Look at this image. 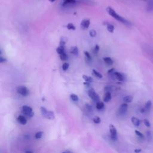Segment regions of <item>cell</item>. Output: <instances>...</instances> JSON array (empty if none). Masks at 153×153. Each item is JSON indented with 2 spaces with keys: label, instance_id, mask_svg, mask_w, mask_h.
Wrapping results in <instances>:
<instances>
[{
  "label": "cell",
  "instance_id": "cell-10",
  "mask_svg": "<svg viewBox=\"0 0 153 153\" xmlns=\"http://www.w3.org/2000/svg\"><path fill=\"white\" fill-rule=\"evenodd\" d=\"M113 75H114L115 78L116 79H118V81H123L124 80V75H123L121 73H120V72H115L113 74Z\"/></svg>",
  "mask_w": 153,
  "mask_h": 153
},
{
  "label": "cell",
  "instance_id": "cell-15",
  "mask_svg": "<svg viewBox=\"0 0 153 153\" xmlns=\"http://www.w3.org/2000/svg\"><path fill=\"white\" fill-rule=\"evenodd\" d=\"M131 123H133V124L134 126H139L140 125V120L137 118H136L135 117H131Z\"/></svg>",
  "mask_w": 153,
  "mask_h": 153
},
{
  "label": "cell",
  "instance_id": "cell-7",
  "mask_svg": "<svg viewBox=\"0 0 153 153\" xmlns=\"http://www.w3.org/2000/svg\"><path fill=\"white\" fill-rule=\"evenodd\" d=\"M152 106V102L151 100H148L145 105L144 107L141 109V112H148L150 111Z\"/></svg>",
  "mask_w": 153,
  "mask_h": 153
},
{
  "label": "cell",
  "instance_id": "cell-12",
  "mask_svg": "<svg viewBox=\"0 0 153 153\" xmlns=\"http://www.w3.org/2000/svg\"><path fill=\"white\" fill-rule=\"evenodd\" d=\"M17 121L22 125H25L27 123V120L26 118L23 115H19L17 117Z\"/></svg>",
  "mask_w": 153,
  "mask_h": 153
},
{
  "label": "cell",
  "instance_id": "cell-28",
  "mask_svg": "<svg viewBox=\"0 0 153 153\" xmlns=\"http://www.w3.org/2000/svg\"><path fill=\"white\" fill-rule=\"evenodd\" d=\"M93 121L96 124H99L100 123V121H101V120H100V117H99L97 116H96V117H94L93 118Z\"/></svg>",
  "mask_w": 153,
  "mask_h": 153
},
{
  "label": "cell",
  "instance_id": "cell-29",
  "mask_svg": "<svg viewBox=\"0 0 153 153\" xmlns=\"http://www.w3.org/2000/svg\"><path fill=\"white\" fill-rule=\"evenodd\" d=\"M59 56H60V59L62 60H66L67 59V55L65 53H62V54H59Z\"/></svg>",
  "mask_w": 153,
  "mask_h": 153
},
{
  "label": "cell",
  "instance_id": "cell-3",
  "mask_svg": "<svg viewBox=\"0 0 153 153\" xmlns=\"http://www.w3.org/2000/svg\"><path fill=\"white\" fill-rule=\"evenodd\" d=\"M16 90L19 94H21L23 96H26L29 94V90L24 85L18 86L16 88Z\"/></svg>",
  "mask_w": 153,
  "mask_h": 153
},
{
  "label": "cell",
  "instance_id": "cell-43",
  "mask_svg": "<svg viewBox=\"0 0 153 153\" xmlns=\"http://www.w3.org/2000/svg\"><path fill=\"white\" fill-rule=\"evenodd\" d=\"M49 1H50V2H53L54 1H55L56 0H48Z\"/></svg>",
  "mask_w": 153,
  "mask_h": 153
},
{
  "label": "cell",
  "instance_id": "cell-14",
  "mask_svg": "<svg viewBox=\"0 0 153 153\" xmlns=\"http://www.w3.org/2000/svg\"><path fill=\"white\" fill-rule=\"evenodd\" d=\"M105 25H106V28H107V30H108V32H111V33H113L114 32V26L111 23H104Z\"/></svg>",
  "mask_w": 153,
  "mask_h": 153
},
{
  "label": "cell",
  "instance_id": "cell-35",
  "mask_svg": "<svg viewBox=\"0 0 153 153\" xmlns=\"http://www.w3.org/2000/svg\"><path fill=\"white\" fill-rule=\"evenodd\" d=\"M143 123H144V124H145L146 127H150V126H151L149 121L147 119L143 120Z\"/></svg>",
  "mask_w": 153,
  "mask_h": 153
},
{
  "label": "cell",
  "instance_id": "cell-40",
  "mask_svg": "<svg viewBox=\"0 0 153 153\" xmlns=\"http://www.w3.org/2000/svg\"><path fill=\"white\" fill-rule=\"evenodd\" d=\"M25 153H33V151H32V150H26L25 151Z\"/></svg>",
  "mask_w": 153,
  "mask_h": 153
},
{
  "label": "cell",
  "instance_id": "cell-42",
  "mask_svg": "<svg viewBox=\"0 0 153 153\" xmlns=\"http://www.w3.org/2000/svg\"><path fill=\"white\" fill-rule=\"evenodd\" d=\"M62 153H72V152L69 151H63Z\"/></svg>",
  "mask_w": 153,
  "mask_h": 153
},
{
  "label": "cell",
  "instance_id": "cell-37",
  "mask_svg": "<svg viewBox=\"0 0 153 153\" xmlns=\"http://www.w3.org/2000/svg\"><path fill=\"white\" fill-rule=\"evenodd\" d=\"M85 108H86V109H87L89 111H91V110H92L91 106L90 105H88V104H86L85 105Z\"/></svg>",
  "mask_w": 153,
  "mask_h": 153
},
{
  "label": "cell",
  "instance_id": "cell-33",
  "mask_svg": "<svg viewBox=\"0 0 153 153\" xmlns=\"http://www.w3.org/2000/svg\"><path fill=\"white\" fill-rule=\"evenodd\" d=\"M134 131H135L136 134L139 137H140V138H143V134H142V133H140L139 131H138V130H135Z\"/></svg>",
  "mask_w": 153,
  "mask_h": 153
},
{
  "label": "cell",
  "instance_id": "cell-22",
  "mask_svg": "<svg viewBox=\"0 0 153 153\" xmlns=\"http://www.w3.org/2000/svg\"><path fill=\"white\" fill-rule=\"evenodd\" d=\"M56 51L58 54H62L63 53H65V48H64V47H62V46H60L58 47L57 48H56Z\"/></svg>",
  "mask_w": 153,
  "mask_h": 153
},
{
  "label": "cell",
  "instance_id": "cell-17",
  "mask_svg": "<svg viewBox=\"0 0 153 153\" xmlns=\"http://www.w3.org/2000/svg\"><path fill=\"white\" fill-rule=\"evenodd\" d=\"M146 9L148 11H153V0H149L148 1Z\"/></svg>",
  "mask_w": 153,
  "mask_h": 153
},
{
  "label": "cell",
  "instance_id": "cell-27",
  "mask_svg": "<svg viewBox=\"0 0 153 153\" xmlns=\"http://www.w3.org/2000/svg\"><path fill=\"white\" fill-rule=\"evenodd\" d=\"M43 132L42 131H38L37 133H36L35 135V137L36 139H41L43 135Z\"/></svg>",
  "mask_w": 153,
  "mask_h": 153
},
{
  "label": "cell",
  "instance_id": "cell-36",
  "mask_svg": "<svg viewBox=\"0 0 153 153\" xmlns=\"http://www.w3.org/2000/svg\"><path fill=\"white\" fill-rule=\"evenodd\" d=\"M99 50V46L98 45H96L95 47H94V51L95 53H97L98 51Z\"/></svg>",
  "mask_w": 153,
  "mask_h": 153
},
{
  "label": "cell",
  "instance_id": "cell-24",
  "mask_svg": "<svg viewBox=\"0 0 153 153\" xmlns=\"http://www.w3.org/2000/svg\"><path fill=\"white\" fill-rule=\"evenodd\" d=\"M67 41V39L65 37H62L60 41V46H62V47H65V45L66 44Z\"/></svg>",
  "mask_w": 153,
  "mask_h": 153
},
{
  "label": "cell",
  "instance_id": "cell-41",
  "mask_svg": "<svg viewBox=\"0 0 153 153\" xmlns=\"http://www.w3.org/2000/svg\"><path fill=\"white\" fill-rule=\"evenodd\" d=\"M141 151V149H136V150H134V152H136V153H139V152H140Z\"/></svg>",
  "mask_w": 153,
  "mask_h": 153
},
{
  "label": "cell",
  "instance_id": "cell-38",
  "mask_svg": "<svg viewBox=\"0 0 153 153\" xmlns=\"http://www.w3.org/2000/svg\"><path fill=\"white\" fill-rule=\"evenodd\" d=\"M115 69L114 68H112L111 69H109L108 71V74H113L114 72H115Z\"/></svg>",
  "mask_w": 153,
  "mask_h": 153
},
{
  "label": "cell",
  "instance_id": "cell-5",
  "mask_svg": "<svg viewBox=\"0 0 153 153\" xmlns=\"http://www.w3.org/2000/svg\"><path fill=\"white\" fill-rule=\"evenodd\" d=\"M109 131L111 139L114 141L116 140L117 139V131L116 128L112 124L109 125Z\"/></svg>",
  "mask_w": 153,
  "mask_h": 153
},
{
  "label": "cell",
  "instance_id": "cell-13",
  "mask_svg": "<svg viewBox=\"0 0 153 153\" xmlns=\"http://www.w3.org/2000/svg\"><path fill=\"white\" fill-rule=\"evenodd\" d=\"M111 99V92H106L103 96V101L105 102H108Z\"/></svg>",
  "mask_w": 153,
  "mask_h": 153
},
{
  "label": "cell",
  "instance_id": "cell-26",
  "mask_svg": "<svg viewBox=\"0 0 153 153\" xmlns=\"http://www.w3.org/2000/svg\"><path fill=\"white\" fill-rule=\"evenodd\" d=\"M66 27L69 30H75V26H74V24H72L71 23H68L66 26Z\"/></svg>",
  "mask_w": 153,
  "mask_h": 153
},
{
  "label": "cell",
  "instance_id": "cell-20",
  "mask_svg": "<svg viewBox=\"0 0 153 153\" xmlns=\"http://www.w3.org/2000/svg\"><path fill=\"white\" fill-rule=\"evenodd\" d=\"M84 55H85V60H86L87 61L90 62L91 60V56L90 54L88 51H85L84 52Z\"/></svg>",
  "mask_w": 153,
  "mask_h": 153
},
{
  "label": "cell",
  "instance_id": "cell-25",
  "mask_svg": "<svg viewBox=\"0 0 153 153\" xmlns=\"http://www.w3.org/2000/svg\"><path fill=\"white\" fill-rule=\"evenodd\" d=\"M70 97L74 102H78L79 100L78 96L76 94H71L70 95Z\"/></svg>",
  "mask_w": 153,
  "mask_h": 153
},
{
  "label": "cell",
  "instance_id": "cell-6",
  "mask_svg": "<svg viewBox=\"0 0 153 153\" xmlns=\"http://www.w3.org/2000/svg\"><path fill=\"white\" fill-rule=\"evenodd\" d=\"M22 112L26 115L32 117L33 115V113L32 112V108H30L29 106L27 105H24L22 108Z\"/></svg>",
  "mask_w": 153,
  "mask_h": 153
},
{
  "label": "cell",
  "instance_id": "cell-34",
  "mask_svg": "<svg viewBox=\"0 0 153 153\" xmlns=\"http://www.w3.org/2000/svg\"><path fill=\"white\" fill-rule=\"evenodd\" d=\"M146 137L148 139H152V134H151V133L150 131H147L146 132Z\"/></svg>",
  "mask_w": 153,
  "mask_h": 153
},
{
  "label": "cell",
  "instance_id": "cell-18",
  "mask_svg": "<svg viewBox=\"0 0 153 153\" xmlns=\"http://www.w3.org/2000/svg\"><path fill=\"white\" fill-rule=\"evenodd\" d=\"M133 99V97L132 96L128 95V96H125V97L123 98V100H124L126 103H130V102H132Z\"/></svg>",
  "mask_w": 153,
  "mask_h": 153
},
{
  "label": "cell",
  "instance_id": "cell-19",
  "mask_svg": "<svg viewBox=\"0 0 153 153\" xmlns=\"http://www.w3.org/2000/svg\"><path fill=\"white\" fill-rule=\"evenodd\" d=\"M82 78L84 79V81L85 82H87L90 83V82H93V79H92V78L91 76H89L86 75H82Z\"/></svg>",
  "mask_w": 153,
  "mask_h": 153
},
{
  "label": "cell",
  "instance_id": "cell-1",
  "mask_svg": "<svg viewBox=\"0 0 153 153\" xmlns=\"http://www.w3.org/2000/svg\"><path fill=\"white\" fill-rule=\"evenodd\" d=\"M106 11L107 13L110 15L113 18L117 20L120 22L121 23L126 25H130V23L126 19H124V17H123L122 16L118 15L116 11L113 9L111 7H108L107 8H106Z\"/></svg>",
  "mask_w": 153,
  "mask_h": 153
},
{
  "label": "cell",
  "instance_id": "cell-11",
  "mask_svg": "<svg viewBox=\"0 0 153 153\" xmlns=\"http://www.w3.org/2000/svg\"><path fill=\"white\" fill-rule=\"evenodd\" d=\"M70 53L75 56H78L79 54L78 48L76 46H73L70 48Z\"/></svg>",
  "mask_w": 153,
  "mask_h": 153
},
{
  "label": "cell",
  "instance_id": "cell-2",
  "mask_svg": "<svg viewBox=\"0 0 153 153\" xmlns=\"http://www.w3.org/2000/svg\"><path fill=\"white\" fill-rule=\"evenodd\" d=\"M41 111L42 115L47 119L53 120L54 118V114L53 111H48L45 108L42 106L41 107Z\"/></svg>",
  "mask_w": 153,
  "mask_h": 153
},
{
  "label": "cell",
  "instance_id": "cell-9",
  "mask_svg": "<svg viewBox=\"0 0 153 153\" xmlns=\"http://www.w3.org/2000/svg\"><path fill=\"white\" fill-rule=\"evenodd\" d=\"M90 24V20L85 19H84L82 20V22L80 24V26L82 29H87L88 28Z\"/></svg>",
  "mask_w": 153,
  "mask_h": 153
},
{
  "label": "cell",
  "instance_id": "cell-32",
  "mask_svg": "<svg viewBox=\"0 0 153 153\" xmlns=\"http://www.w3.org/2000/svg\"><path fill=\"white\" fill-rule=\"evenodd\" d=\"M89 34H90V36H91V37H94V36L96 35V30H94V29H91V30H90Z\"/></svg>",
  "mask_w": 153,
  "mask_h": 153
},
{
  "label": "cell",
  "instance_id": "cell-16",
  "mask_svg": "<svg viewBox=\"0 0 153 153\" xmlns=\"http://www.w3.org/2000/svg\"><path fill=\"white\" fill-rule=\"evenodd\" d=\"M103 61L105 62V63H106L107 65H112L113 64V60L112 59L109 57H103Z\"/></svg>",
  "mask_w": 153,
  "mask_h": 153
},
{
  "label": "cell",
  "instance_id": "cell-31",
  "mask_svg": "<svg viewBox=\"0 0 153 153\" xmlns=\"http://www.w3.org/2000/svg\"><path fill=\"white\" fill-rule=\"evenodd\" d=\"M64 4H71L76 2L75 0H63Z\"/></svg>",
  "mask_w": 153,
  "mask_h": 153
},
{
  "label": "cell",
  "instance_id": "cell-4",
  "mask_svg": "<svg viewBox=\"0 0 153 153\" xmlns=\"http://www.w3.org/2000/svg\"><path fill=\"white\" fill-rule=\"evenodd\" d=\"M88 94L90 98H91L95 102H99V96L96 93L94 90L93 88H91L88 91Z\"/></svg>",
  "mask_w": 153,
  "mask_h": 153
},
{
  "label": "cell",
  "instance_id": "cell-30",
  "mask_svg": "<svg viewBox=\"0 0 153 153\" xmlns=\"http://www.w3.org/2000/svg\"><path fill=\"white\" fill-rule=\"evenodd\" d=\"M69 66V63H67V62H65V63H64L62 65V69L65 71H66V70L68 69Z\"/></svg>",
  "mask_w": 153,
  "mask_h": 153
},
{
  "label": "cell",
  "instance_id": "cell-23",
  "mask_svg": "<svg viewBox=\"0 0 153 153\" xmlns=\"http://www.w3.org/2000/svg\"><path fill=\"white\" fill-rule=\"evenodd\" d=\"M96 107L97 109L99 110H100L102 109L103 107H104V103L102 102H98L96 103Z\"/></svg>",
  "mask_w": 153,
  "mask_h": 153
},
{
  "label": "cell",
  "instance_id": "cell-39",
  "mask_svg": "<svg viewBox=\"0 0 153 153\" xmlns=\"http://www.w3.org/2000/svg\"><path fill=\"white\" fill-rule=\"evenodd\" d=\"M5 61H6V59L2 57V56H1V57H0V62L1 63H3V62H4Z\"/></svg>",
  "mask_w": 153,
  "mask_h": 153
},
{
  "label": "cell",
  "instance_id": "cell-21",
  "mask_svg": "<svg viewBox=\"0 0 153 153\" xmlns=\"http://www.w3.org/2000/svg\"><path fill=\"white\" fill-rule=\"evenodd\" d=\"M93 75L96 76V77H97V78H102V77H103V76H102V75L100 73V72H99L98 71H97L96 70H95V69H93Z\"/></svg>",
  "mask_w": 153,
  "mask_h": 153
},
{
  "label": "cell",
  "instance_id": "cell-8",
  "mask_svg": "<svg viewBox=\"0 0 153 153\" xmlns=\"http://www.w3.org/2000/svg\"><path fill=\"white\" fill-rule=\"evenodd\" d=\"M128 109V105L127 103H123L118 109V112L120 115H124Z\"/></svg>",
  "mask_w": 153,
  "mask_h": 153
}]
</instances>
